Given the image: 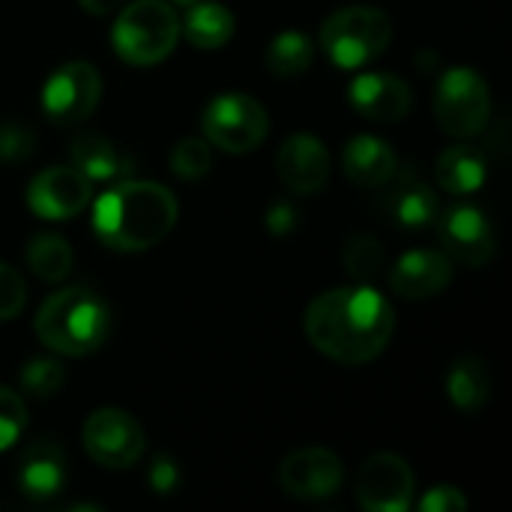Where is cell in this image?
Segmentation results:
<instances>
[{
  "mask_svg": "<svg viewBox=\"0 0 512 512\" xmlns=\"http://www.w3.org/2000/svg\"><path fill=\"white\" fill-rule=\"evenodd\" d=\"M303 327L324 357L360 366L384 354L396 333V312L381 291L348 285L315 297Z\"/></svg>",
  "mask_w": 512,
  "mask_h": 512,
  "instance_id": "1",
  "label": "cell"
},
{
  "mask_svg": "<svg viewBox=\"0 0 512 512\" xmlns=\"http://www.w3.org/2000/svg\"><path fill=\"white\" fill-rule=\"evenodd\" d=\"M177 225L171 189L147 180H117L93 204V231L114 252H144Z\"/></svg>",
  "mask_w": 512,
  "mask_h": 512,
  "instance_id": "2",
  "label": "cell"
},
{
  "mask_svg": "<svg viewBox=\"0 0 512 512\" xmlns=\"http://www.w3.org/2000/svg\"><path fill=\"white\" fill-rule=\"evenodd\" d=\"M36 336L45 348L63 357H87L99 351L111 330V312L90 288H63L36 312Z\"/></svg>",
  "mask_w": 512,
  "mask_h": 512,
  "instance_id": "3",
  "label": "cell"
},
{
  "mask_svg": "<svg viewBox=\"0 0 512 512\" xmlns=\"http://www.w3.org/2000/svg\"><path fill=\"white\" fill-rule=\"evenodd\" d=\"M393 42V18L378 6H345L321 24V48L339 69L378 60Z\"/></svg>",
  "mask_w": 512,
  "mask_h": 512,
  "instance_id": "4",
  "label": "cell"
},
{
  "mask_svg": "<svg viewBox=\"0 0 512 512\" xmlns=\"http://www.w3.org/2000/svg\"><path fill=\"white\" fill-rule=\"evenodd\" d=\"M180 39V18L165 0H135L129 3L114 27L111 45L120 60L132 66H156L162 63Z\"/></svg>",
  "mask_w": 512,
  "mask_h": 512,
  "instance_id": "5",
  "label": "cell"
},
{
  "mask_svg": "<svg viewBox=\"0 0 512 512\" xmlns=\"http://www.w3.org/2000/svg\"><path fill=\"white\" fill-rule=\"evenodd\" d=\"M435 117L453 138H477L492 120V90L477 69L453 66L435 87Z\"/></svg>",
  "mask_w": 512,
  "mask_h": 512,
  "instance_id": "6",
  "label": "cell"
},
{
  "mask_svg": "<svg viewBox=\"0 0 512 512\" xmlns=\"http://www.w3.org/2000/svg\"><path fill=\"white\" fill-rule=\"evenodd\" d=\"M201 129H204L207 144H213L225 153L243 156L267 138L270 117L255 96L222 93L204 105Z\"/></svg>",
  "mask_w": 512,
  "mask_h": 512,
  "instance_id": "7",
  "label": "cell"
},
{
  "mask_svg": "<svg viewBox=\"0 0 512 512\" xmlns=\"http://www.w3.org/2000/svg\"><path fill=\"white\" fill-rule=\"evenodd\" d=\"M81 441L87 456L111 471H123L138 465V459L144 456V429L138 426V420L120 408H99L84 420L81 429Z\"/></svg>",
  "mask_w": 512,
  "mask_h": 512,
  "instance_id": "8",
  "label": "cell"
},
{
  "mask_svg": "<svg viewBox=\"0 0 512 512\" xmlns=\"http://www.w3.org/2000/svg\"><path fill=\"white\" fill-rule=\"evenodd\" d=\"M102 99V78L93 63L72 60L63 63L42 87V111L57 126H72L87 120Z\"/></svg>",
  "mask_w": 512,
  "mask_h": 512,
  "instance_id": "9",
  "label": "cell"
},
{
  "mask_svg": "<svg viewBox=\"0 0 512 512\" xmlns=\"http://www.w3.org/2000/svg\"><path fill=\"white\" fill-rule=\"evenodd\" d=\"M417 480L411 465L396 453H378L363 462L357 477V501L369 512H408L414 507Z\"/></svg>",
  "mask_w": 512,
  "mask_h": 512,
  "instance_id": "10",
  "label": "cell"
},
{
  "mask_svg": "<svg viewBox=\"0 0 512 512\" xmlns=\"http://www.w3.org/2000/svg\"><path fill=\"white\" fill-rule=\"evenodd\" d=\"M345 465L327 447H303L282 459L279 486L285 495L300 501H321L342 489Z\"/></svg>",
  "mask_w": 512,
  "mask_h": 512,
  "instance_id": "11",
  "label": "cell"
},
{
  "mask_svg": "<svg viewBox=\"0 0 512 512\" xmlns=\"http://www.w3.org/2000/svg\"><path fill=\"white\" fill-rule=\"evenodd\" d=\"M93 198V183L75 165H54L33 177L27 186V207L39 219H72Z\"/></svg>",
  "mask_w": 512,
  "mask_h": 512,
  "instance_id": "12",
  "label": "cell"
},
{
  "mask_svg": "<svg viewBox=\"0 0 512 512\" xmlns=\"http://www.w3.org/2000/svg\"><path fill=\"white\" fill-rule=\"evenodd\" d=\"M438 234L450 258L468 267H486L495 258V228L474 204H453L438 216Z\"/></svg>",
  "mask_w": 512,
  "mask_h": 512,
  "instance_id": "13",
  "label": "cell"
},
{
  "mask_svg": "<svg viewBox=\"0 0 512 512\" xmlns=\"http://www.w3.org/2000/svg\"><path fill=\"white\" fill-rule=\"evenodd\" d=\"M276 174L285 189L294 195H315L330 180V153L324 141L309 132H297L285 138L276 153Z\"/></svg>",
  "mask_w": 512,
  "mask_h": 512,
  "instance_id": "14",
  "label": "cell"
},
{
  "mask_svg": "<svg viewBox=\"0 0 512 512\" xmlns=\"http://www.w3.org/2000/svg\"><path fill=\"white\" fill-rule=\"evenodd\" d=\"M348 102L375 123H396L411 111V87L393 72H363L348 84Z\"/></svg>",
  "mask_w": 512,
  "mask_h": 512,
  "instance_id": "15",
  "label": "cell"
},
{
  "mask_svg": "<svg viewBox=\"0 0 512 512\" xmlns=\"http://www.w3.org/2000/svg\"><path fill=\"white\" fill-rule=\"evenodd\" d=\"M453 282V258L438 249L405 252L390 273V288L405 300H429Z\"/></svg>",
  "mask_w": 512,
  "mask_h": 512,
  "instance_id": "16",
  "label": "cell"
},
{
  "mask_svg": "<svg viewBox=\"0 0 512 512\" xmlns=\"http://www.w3.org/2000/svg\"><path fill=\"white\" fill-rule=\"evenodd\" d=\"M390 192L381 198V210L405 231H426L429 225L438 222L441 216V201L438 192L420 180V174H414L411 168H405L402 174L396 171V177L387 183Z\"/></svg>",
  "mask_w": 512,
  "mask_h": 512,
  "instance_id": "17",
  "label": "cell"
},
{
  "mask_svg": "<svg viewBox=\"0 0 512 512\" xmlns=\"http://www.w3.org/2000/svg\"><path fill=\"white\" fill-rule=\"evenodd\" d=\"M18 489L30 501H51L66 486V456L54 441H36L18 462Z\"/></svg>",
  "mask_w": 512,
  "mask_h": 512,
  "instance_id": "18",
  "label": "cell"
},
{
  "mask_svg": "<svg viewBox=\"0 0 512 512\" xmlns=\"http://www.w3.org/2000/svg\"><path fill=\"white\" fill-rule=\"evenodd\" d=\"M342 165H345L348 180L354 186H363V189H381L399 171L396 150L384 138H375V135H357V138H351L345 144Z\"/></svg>",
  "mask_w": 512,
  "mask_h": 512,
  "instance_id": "19",
  "label": "cell"
},
{
  "mask_svg": "<svg viewBox=\"0 0 512 512\" xmlns=\"http://www.w3.org/2000/svg\"><path fill=\"white\" fill-rule=\"evenodd\" d=\"M72 165L90 180V183H117L129 177L132 159L123 156L105 135L99 132H81L69 144Z\"/></svg>",
  "mask_w": 512,
  "mask_h": 512,
  "instance_id": "20",
  "label": "cell"
},
{
  "mask_svg": "<svg viewBox=\"0 0 512 512\" xmlns=\"http://www.w3.org/2000/svg\"><path fill=\"white\" fill-rule=\"evenodd\" d=\"M435 177L450 195H474L486 186L489 162H486L483 150H477L471 144H456L438 156Z\"/></svg>",
  "mask_w": 512,
  "mask_h": 512,
  "instance_id": "21",
  "label": "cell"
},
{
  "mask_svg": "<svg viewBox=\"0 0 512 512\" xmlns=\"http://www.w3.org/2000/svg\"><path fill=\"white\" fill-rule=\"evenodd\" d=\"M234 15L228 6L222 3H210V0H198L192 6H186V15L180 21V33L195 45V48H204V51H216L222 45L231 42L234 36Z\"/></svg>",
  "mask_w": 512,
  "mask_h": 512,
  "instance_id": "22",
  "label": "cell"
},
{
  "mask_svg": "<svg viewBox=\"0 0 512 512\" xmlns=\"http://www.w3.org/2000/svg\"><path fill=\"white\" fill-rule=\"evenodd\" d=\"M447 396L459 411L477 414L492 399V372L480 357H462L447 372Z\"/></svg>",
  "mask_w": 512,
  "mask_h": 512,
  "instance_id": "23",
  "label": "cell"
},
{
  "mask_svg": "<svg viewBox=\"0 0 512 512\" xmlns=\"http://www.w3.org/2000/svg\"><path fill=\"white\" fill-rule=\"evenodd\" d=\"M315 60V42L303 30H282L267 45V69L279 78L303 75Z\"/></svg>",
  "mask_w": 512,
  "mask_h": 512,
  "instance_id": "24",
  "label": "cell"
},
{
  "mask_svg": "<svg viewBox=\"0 0 512 512\" xmlns=\"http://www.w3.org/2000/svg\"><path fill=\"white\" fill-rule=\"evenodd\" d=\"M72 246L60 234H36L27 243V267L42 282H60L72 273Z\"/></svg>",
  "mask_w": 512,
  "mask_h": 512,
  "instance_id": "25",
  "label": "cell"
},
{
  "mask_svg": "<svg viewBox=\"0 0 512 512\" xmlns=\"http://www.w3.org/2000/svg\"><path fill=\"white\" fill-rule=\"evenodd\" d=\"M342 267L351 279L369 282L384 270V246L372 234H354L342 246Z\"/></svg>",
  "mask_w": 512,
  "mask_h": 512,
  "instance_id": "26",
  "label": "cell"
},
{
  "mask_svg": "<svg viewBox=\"0 0 512 512\" xmlns=\"http://www.w3.org/2000/svg\"><path fill=\"white\" fill-rule=\"evenodd\" d=\"M21 390L33 399H51L54 393L63 390L66 384V372L57 360H48V357H36L30 363H24L21 369Z\"/></svg>",
  "mask_w": 512,
  "mask_h": 512,
  "instance_id": "27",
  "label": "cell"
},
{
  "mask_svg": "<svg viewBox=\"0 0 512 512\" xmlns=\"http://www.w3.org/2000/svg\"><path fill=\"white\" fill-rule=\"evenodd\" d=\"M210 165H213V153H210L207 138H183L171 150V171L186 183L207 177Z\"/></svg>",
  "mask_w": 512,
  "mask_h": 512,
  "instance_id": "28",
  "label": "cell"
},
{
  "mask_svg": "<svg viewBox=\"0 0 512 512\" xmlns=\"http://www.w3.org/2000/svg\"><path fill=\"white\" fill-rule=\"evenodd\" d=\"M27 429V408L18 393L0 387V453L9 450L15 441H21Z\"/></svg>",
  "mask_w": 512,
  "mask_h": 512,
  "instance_id": "29",
  "label": "cell"
},
{
  "mask_svg": "<svg viewBox=\"0 0 512 512\" xmlns=\"http://www.w3.org/2000/svg\"><path fill=\"white\" fill-rule=\"evenodd\" d=\"M36 150V135L33 129H27L24 123L6 120L0 123V162L15 165L30 159V153Z\"/></svg>",
  "mask_w": 512,
  "mask_h": 512,
  "instance_id": "30",
  "label": "cell"
},
{
  "mask_svg": "<svg viewBox=\"0 0 512 512\" xmlns=\"http://www.w3.org/2000/svg\"><path fill=\"white\" fill-rule=\"evenodd\" d=\"M27 303V285H24V276L9 267V264H0V321H9L15 318Z\"/></svg>",
  "mask_w": 512,
  "mask_h": 512,
  "instance_id": "31",
  "label": "cell"
},
{
  "mask_svg": "<svg viewBox=\"0 0 512 512\" xmlns=\"http://www.w3.org/2000/svg\"><path fill=\"white\" fill-rule=\"evenodd\" d=\"M417 507L423 512H465L468 510V498L456 486H435L420 498Z\"/></svg>",
  "mask_w": 512,
  "mask_h": 512,
  "instance_id": "32",
  "label": "cell"
},
{
  "mask_svg": "<svg viewBox=\"0 0 512 512\" xmlns=\"http://www.w3.org/2000/svg\"><path fill=\"white\" fill-rule=\"evenodd\" d=\"M147 480H150V489L156 495H171L180 486V468H177V462L171 456L159 453V456H153V465L147 471Z\"/></svg>",
  "mask_w": 512,
  "mask_h": 512,
  "instance_id": "33",
  "label": "cell"
},
{
  "mask_svg": "<svg viewBox=\"0 0 512 512\" xmlns=\"http://www.w3.org/2000/svg\"><path fill=\"white\" fill-rule=\"evenodd\" d=\"M264 222H267V231H270V234L285 237V234H291V231L297 228V222H300V210H297L291 201H276V204H270V207H267Z\"/></svg>",
  "mask_w": 512,
  "mask_h": 512,
  "instance_id": "34",
  "label": "cell"
},
{
  "mask_svg": "<svg viewBox=\"0 0 512 512\" xmlns=\"http://www.w3.org/2000/svg\"><path fill=\"white\" fill-rule=\"evenodd\" d=\"M90 15H108V12H114V9H120V3L123 0H78Z\"/></svg>",
  "mask_w": 512,
  "mask_h": 512,
  "instance_id": "35",
  "label": "cell"
},
{
  "mask_svg": "<svg viewBox=\"0 0 512 512\" xmlns=\"http://www.w3.org/2000/svg\"><path fill=\"white\" fill-rule=\"evenodd\" d=\"M171 3H180V6H192V3H198V0H171Z\"/></svg>",
  "mask_w": 512,
  "mask_h": 512,
  "instance_id": "36",
  "label": "cell"
}]
</instances>
